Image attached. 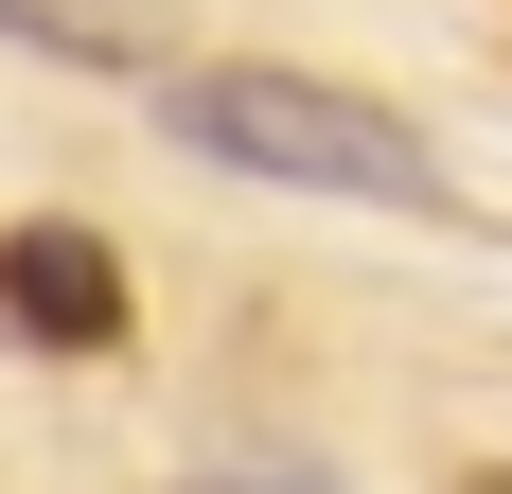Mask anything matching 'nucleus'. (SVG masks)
Listing matches in <instances>:
<instances>
[{
	"label": "nucleus",
	"mask_w": 512,
	"mask_h": 494,
	"mask_svg": "<svg viewBox=\"0 0 512 494\" xmlns=\"http://www.w3.org/2000/svg\"><path fill=\"white\" fill-rule=\"evenodd\" d=\"M159 124H177V159H230L265 195H336V212H442L460 195L407 106L336 89V71H283V53H195L159 89Z\"/></svg>",
	"instance_id": "1"
},
{
	"label": "nucleus",
	"mask_w": 512,
	"mask_h": 494,
	"mask_svg": "<svg viewBox=\"0 0 512 494\" xmlns=\"http://www.w3.org/2000/svg\"><path fill=\"white\" fill-rule=\"evenodd\" d=\"M0 318L106 353V336H124V265H106V230H0Z\"/></svg>",
	"instance_id": "2"
},
{
	"label": "nucleus",
	"mask_w": 512,
	"mask_h": 494,
	"mask_svg": "<svg viewBox=\"0 0 512 494\" xmlns=\"http://www.w3.org/2000/svg\"><path fill=\"white\" fill-rule=\"evenodd\" d=\"M0 36H53V53H89V71H106L124 18H106V0H0Z\"/></svg>",
	"instance_id": "3"
},
{
	"label": "nucleus",
	"mask_w": 512,
	"mask_h": 494,
	"mask_svg": "<svg viewBox=\"0 0 512 494\" xmlns=\"http://www.w3.org/2000/svg\"><path fill=\"white\" fill-rule=\"evenodd\" d=\"M212 494H318V477H212Z\"/></svg>",
	"instance_id": "4"
},
{
	"label": "nucleus",
	"mask_w": 512,
	"mask_h": 494,
	"mask_svg": "<svg viewBox=\"0 0 512 494\" xmlns=\"http://www.w3.org/2000/svg\"><path fill=\"white\" fill-rule=\"evenodd\" d=\"M460 494H512V459H477V477H460Z\"/></svg>",
	"instance_id": "5"
}]
</instances>
